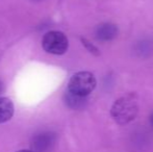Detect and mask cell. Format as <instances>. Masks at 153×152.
Masks as SVG:
<instances>
[{
  "instance_id": "cell-1",
  "label": "cell",
  "mask_w": 153,
  "mask_h": 152,
  "mask_svg": "<svg viewBox=\"0 0 153 152\" xmlns=\"http://www.w3.org/2000/svg\"><path fill=\"white\" fill-rule=\"evenodd\" d=\"M139 113V101L135 94H128L115 101L111 108V118L119 125L130 123Z\"/></svg>"
},
{
  "instance_id": "cell-2",
  "label": "cell",
  "mask_w": 153,
  "mask_h": 152,
  "mask_svg": "<svg viewBox=\"0 0 153 152\" xmlns=\"http://www.w3.org/2000/svg\"><path fill=\"white\" fill-rule=\"evenodd\" d=\"M96 87V78L91 72L82 71L75 73L70 78L68 91L75 95L87 97Z\"/></svg>"
},
{
  "instance_id": "cell-3",
  "label": "cell",
  "mask_w": 153,
  "mask_h": 152,
  "mask_svg": "<svg viewBox=\"0 0 153 152\" xmlns=\"http://www.w3.org/2000/svg\"><path fill=\"white\" fill-rule=\"evenodd\" d=\"M42 46L48 53L55 55L64 54L69 47V42L66 35L61 31H49L44 36L42 40Z\"/></svg>"
},
{
  "instance_id": "cell-4",
  "label": "cell",
  "mask_w": 153,
  "mask_h": 152,
  "mask_svg": "<svg viewBox=\"0 0 153 152\" xmlns=\"http://www.w3.org/2000/svg\"><path fill=\"white\" fill-rule=\"evenodd\" d=\"M57 141V136L53 131H42L32 136L30 148L32 152H52Z\"/></svg>"
},
{
  "instance_id": "cell-5",
  "label": "cell",
  "mask_w": 153,
  "mask_h": 152,
  "mask_svg": "<svg viewBox=\"0 0 153 152\" xmlns=\"http://www.w3.org/2000/svg\"><path fill=\"white\" fill-rule=\"evenodd\" d=\"M119 33L118 26L114 23H101L95 28V38L100 42H109L117 38Z\"/></svg>"
},
{
  "instance_id": "cell-6",
  "label": "cell",
  "mask_w": 153,
  "mask_h": 152,
  "mask_svg": "<svg viewBox=\"0 0 153 152\" xmlns=\"http://www.w3.org/2000/svg\"><path fill=\"white\" fill-rule=\"evenodd\" d=\"M65 103L67 106H69L72 110H82L85 105H87V97H82V96L75 95V94L71 93V92L67 91L64 96Z\"/></svg>"
},
{
  "instance_id": "cell-7",
  "label": "cell",
  "mask_w": 153,
  "mask_h": 152,
  "mask_svg": "<svg viewBox=\"0 0 153 152\" xmlns=\"http://www.w3.org/2000/svg\"><path fill=\"white\" fill-rule=\"evenodd\" d=\"M14 115V104L8 98H0V124L7 122Z\"/></svg>"
},
{
  "instance_id": "cell-8",
  "label": "cell",
  "mask_w": 153,
  "mask_h": 152,
  "mask_svg": "<svg viewBox=\"0 0 153 152\" xmlns=\"http://www.w3.org/2000/svg\"><path fill=\"white\" fill-rule=\"evenodd\" d=\"M134 52L137 56L148 57L153 53V41L149 39H144L135 44Z\"/></svg>"
},
{
  "instance_id": "cell-9",
  "label": "cell",
  "mask_w": 153,
  "mask_h": 152,
  "mask_svg": "<svg viewBox=\"0 0 153 152\" xmlns=\"http://www.w3.org/2000/svg\"><path fill=\"white\" fill-rule=\"evenodd\" d=\"M81 41H82L83 46H85V48H87L88 50L90 51V52L94 53L95 55H98V54H99V50H98V48H97V47H95L91 42H89V41L85 40V39H81Z\"/></svg>"
},
{
  "instance_id": "cell-10",
  "label": "cell",
  "mask_w": 153,
  "mask_h": 152,
  "mask_svg": "<svg viewBox=\"0 0 153 152\" xmlns=\"http://www.w3.org/2000/svg\"><path fill=\"white\" fill-rule=\"evenodd\" d=\"M149 122H150V125H151V127L153 128V113H152L151 116H150V118H149Z\"/></svg>"
},
{
  "instance_id": "cell-11",
  "label": "cell",
  "mask_w": 153,
  "mask_h": 152,
  "mask_svg": "<svg viewBox=\"0 0 153 152\" xmlns=\"http://www.w3.org/2000/svg\"><path fill=\"white\" fill-rule=\"evenodd\" d=\"M18 152H32V151H28V150H20V151H18Z\"/></svg>"
},
{
  "instance_id": "cell-12",
  "label": "cell",
  "mask_w": 153,
  "mask_h": 152,
  "mask_svg": "<svg viewBox=\"0 0 153 152\" xmlns=\"http://www.w3.org/2000/svg\"><path fill=\"white\" fill-rule=\"evenodd\" d=\"M1 91H2V83L0 82V92H1Z\"/></svg>"
}]
</instances>
